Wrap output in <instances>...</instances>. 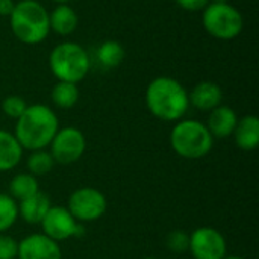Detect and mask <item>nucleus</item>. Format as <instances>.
<instances>
[{"instance_id": "obj_1", "label": "nucleus", "mask_w": 259, "mask_h": 259, "mask_svg": "<svg viewBox=\"0 0 259 259\" xmlns=\"http://www.w3.org/2000/svg\"><path fill=\"white\" fill-rule=\"evenodd\" d=\"M146 105L152 115L164 121L181 120L188 108L190 99L184 85L168 76L153 79L146 90Z\"/></svg>"}, {"instance_id": "obj_2", "label": "nucleus", "mask_w": 259, "mask_h": 259, "mask_svg": "<svg viewBox=\"0 0 259 259\" xmlns=\"http://www.w3.org/2000/svg\"><path fill=\"white\" fill-rule=\"evenodd\" d=\"M59 129L56 114L46 105H30L23 115L17 118L15 138L23 149L41 150L46 149Z\"/></svg>"}, {"instance_id": "obj_3", "label": "nucleus", "mask_w": 259, "mask_h": 259, "mask_svg": "<svg viewBox=\"0 0 259 259\" xmlns=\"http://www.w3.org/2000/svg\"><path fill=\"white\" fill-rule=\"evenodd\" d=\"M12 33L24 44H38L50 32L49 12L36 0H20L9 15Z\"/></svg>"}, {"instance_id": "obj_4", "label": "nucleus", "mask_w": 259, "mask_h": 259, "mask_svg": "<svg viewBox=\"0 0 259 259\" xmlns=\"http://www.w3.org/2000/svg\"><path fill=\"white\" fill-rule=\"evenodd\" d=\"M170 144L179 156L185 159H200L212 150L214 137L206 124L197 120H182L171 129Z\"/></svg>"}, {"instance_id": "obj_5", "label": "nucleus", "mask_w": 259, "mask_h": 259, "mask_svg": "<svg viewBox=\"0 0 259 259\" xmlns=\"http://www.w3.org/2000/svg\"><path fill=\"white\" fill-rule=\"evenodd\" d=\"M49 67L58 80L77 83L88 74L91 62L87 50L82 46L65 41L58 44L50 52Z\"/></svg>"}, {"instance_id": "obj_6", "label": "nucleus", "mask_w": 259, "mask_h": 259, "mask_svg": "<svg viewBox=\"0 0 259 259\" xmlns=\"http://www.w3.org/2000/svg\"><path fill=\"white\" fill-rule=\"evenodd\" d=\"M203 26L217 39L229 41L243 30V15L231 3H208L203 9Z\"/></svg>"}, {"instance_id": "obj_7", "label": "nucleus", "mask_w": 259, "mask_h": 259, "mask_svg": "<svg viewBox=\"0 0 259 259\" xmlns=\"http://www.w3.org/2000/svg\"><path fill=\"white\" fill-rule=\"evenodd\" d=\"M49 146L50 155L53 156L56 164L71 165L82 158L87 149V140L79 129L68 126L58 129Z\"/></svg>"}, {"instance_id": "obj_8", "label": "nucleus", "mask_w": 259, "mask_h": 259, "mask_svg": "<svg viewBox=\"0 0 259 259\" xmlns=\"http://www.w3.org/2000/svg\"><path fill=\"white\" fill-rule=\"evenodd\" d=\"M106 197L93 187H82L68 197L67 209L77 222H94L106 212Z\"/></svg>"}, {"instance_id": "obj_9", "label": "nucleus", "mask_w": 259, "mask_h": 259, "mask_svg": "<svg viewBox=\"0 0 259 259\" xmlns=\"http://www.w3.org/2000/svg\"><path fill=\"white\" fill-rule=\"evenodd\" d=\"M42 234L53 241H65L73 237L83 235V226L65 206H52L41 222Z\"/></svg>"}, {"instance_id": "obj_10", "label": "nucleus", "mask_w": 259, "mask_h": 259, "mask_svg": "<svg viewBox=\"0 0 259 259\" xmlns=\"http://www.w3.org/2000/svg\"><path fill=\"white\" fill-rule=\"evenodd\" d=\"M194 259H223L226 256V240L214 228H199L190 234V246Z\"/></svg>"}, {"instance_id": "obj_11", "label": "nucleus", "mask_w": 259, "mask_h": 259, "mask_svg": "<svg viewBox=\"0 0 259 259\" xmlns=\"http://www.w3.org/2000/svg\"><path fill=\"white\" fill-rule=\"evenodd\" d=\"M18 259H62L61 247L44 234H32L18 243Z\"/></svg>"}, {"instance_id": "obj_12", "label": "nucleus", "mask_w": 259, "mask_h": 259, "mask_svg": "<svg viewBox=\"0 0 259 259\" xmlns=\"http://www.w3.org/2000/svg\"><path fill=\"white\" fill-rule=\"evenodd\" d=\"M209 118L206 123L208 131L211 132V135L214 138H228L234 134L235 126L238 123V117L237 112L226 106V105H220L217 108H214L212 111H209Z\"/></svg>"}, {"instance_id": "obj_13", "label": "nucleus", "mask_w": 259, "mask_h": 259, "mask_svg": "<svg viewBox=\"0 0 259 259\" xmlns=\"http://www.w3.org/2000/svg\"><path fill=\"white\" fill-rule=\"evenodd\" d=\"M190 105L200 111H212L214 108L222 105L223 91L215 82H200L197 83L191 93H188Z\"/></svg>"}, {"instance_id": "obj_14", "label": "nucleus", "mask_w": 259, "mask_h": 259, "mask_svg": "<svg viewBox=\"0 0 259 259\" xmlns=\"http://www.w3.org/2000/svg\"><path fill=\"white\" fill-rule=\"evenodd\" d=\"M50 208V197L46 193L38 191L36 194L18 202V217H21L29 225H41Z\"/></svg>"}, {"instance_id": "obj_15", "label": "nucleus", "mask_w": 259, "mask_h": 259, "mask_svg": "<svg viewBox=\"0 0 259 259\" xmlns=\"http://www.w3.org/2000/svg\"><path fill=\"white\" fill-rule=\"evenodd\" d=\"M241 150H255L259 144V120L255 115H246L238 120L232 134Z\"/></svg>"}, {"instance_id": "obj_16", "label": "nucleus", "mask_w": 259, "mask_h": 259, "mask_svg": "<svg viewBox=\"0 0 259 259\" xmlns=\"http://www.w3.org/2000/svg\"><path fill=\"white\" fill-rule=\"evenodd\" d=\"M77 14L68 5H58L52 14H49V24L50 30L56 32L61 36L71 35L77 29Z\"/></svg>"}, {"instance_id": "obj_17", "label": "nucleus", "mask_w": 259, "mask_h": 259, "mask_svg": "<svg viewBox=\"0 0 259 259\" xmlns=\"http://www.w3.org/2000/svg\"><path fill=\"white\" fill-rule=\"evenodd\" d=\"M23 156V147L15 135L0 129V171H9L18 165Z\"/></svg>"}, {"instance_id": "obj_18", "label": "nucleus", "mask_w": 259, "mask_h": 259, "mask_svg": "<svg viewBox=\"0 0 259 259\" xmlns=\"http://www.w3.org/2000/svg\"><path fill=\"white\" fill-rule=\"evenodd\" d=\"M39 191L38 179L30 173H18L9 182V196L15 202H21Z\"/></svg>"}, {"instance_id": "obj_19", "label": "nucleus", "mask_w": 259, "mask_h": 259, "mask_svg": "<svg viewBox=\"0 0 259 259\" xmlns=\"http://www.w3.org/2000/svg\"><path fill=\"white\" fill-rule=\"evenodd\" d=\"M79 100V88L76 83L58 80L52 90V102L61 109L73 108Z\"/></svg>"}, {"instance_id": "obj_20", "label": "nucleus", "mask_w": 259, "mask_h": 259, "mask_svg": "<svg viewBox=\"0 0 259 259\" xmlns=\"http://www.w3.org/2000/svg\"><path fill=\"white\" fill-rule=\"evenodd\" d=\"M126 56L124 47L118 41H105L97 49V59L105 68H114L123 62Z\"/></svg>"}, {"instance_id": "obj_21", "label": "nucleus", "mask_w": 259, "mask_h": 259, "mask_svg": "<svg viewBox=\"0 0 259 259\" xmlns=\"http://www.w3.org/2000/svg\"><path fill=\"white\" fill-rule=\"evenodd\" d=\"M55 159L53 156L50 155V152L41 149V150H33L29 158H27V168H29V173L33 175L35 178H39V176H46L49 175L53 167H55Z\"/></svg>"}, {"instance_id": "obj_22", "label": "nucleus", "mask_w": 259, "mask_h": 259, "mask_svg": "<svg viewBox=\"0 0 259 259\" xmlns=\"http://www.w3.org/2000/svg\"><path fill=\"white\" fill-rule=\"evenodd\" d=\"M18 219V205L9 196L0 193V234L11 229Z\"/></svg>"}, {"instance_id": "obj_23", "label": "nucleus", "mask_w": 259, "mask_h": 259, "mask_svg": "<svg viewBox=\"0 0 259 259\" xmlns=\"http://www.w3.org/2000/svg\"><path fill=\"white\" fill-rule=\"evenodd\" d=\"M165 244L170 252L184 253L188 250V246H190V234H187L185 231H179V229L171 231L165 238Z\"/></svg>"}, {"instance_id": "obj_24", "label": "nucleus", "mask_w": 259, "mask_h": 259, "mask_svg": "<svg viewBox=\"0 0 259 259\" xmlns=\"http://www.w3.org/2000/svg\"><path fill=\"white\" fill-rule=\"evenodd\" d=\"M27 103L23 97L20 96H8L3 102H2V109L3 112L11 117V118H20L23 115V112L26 111Z\"/></svg>"}, {"instance_id": "obj_25", "label": "nucleus", "mask_w": 259, "mask_h": 259, "mask_svg": "<svg viewBox=\"0 0 259 259\" xmlns=\"http://www.w3.org/2000/svg\"><path fill=\"white\" fill-rule=\"evenodd\" d=\"M18 253V243L6 235L0 234V259H15Z\"/></svg>"}, {"instance_id": "obj_26", "label": "nucleus", "mask_w": 259, "mask_h": 259, "mask_svg": "<svg viewBox=\"0 0 259 259\" xmlns=\"http://www.w3.org/2000/svg\"><path fill=\"white\" fill-rule=\"evenodd\" d=\"M182 9L185 11H200V9H205L209 3V0H175Z\"/></svg>"}, {"instance_id": "obj_27", "label": "nucleus", "mask_w": 259, "mask_h": 259, "mask_svg": "<svg viewBox=\"0 0 259 259\" xmlns=\"http://www.w3.org/2000/svg\"><path fill=\"white\" fill-rule=\"evenodd\" d=\"M15 8L14 0H0V15L2 17H9Z\"/></svg>"}, {"instance_id": "obj_28", "label": "nucleus", "mask_w": 259, "mask_h": 259, "mask_svg": "<svg viewBox=\"0 0 259 259\" xmlns=\"http://www.w3.org/2000/svg\"><path fill=\"white\" fill-rule=\"evenodd\" d=\"M209 3H229V0H209Z\"/></svg>"}, {"instance_id": "obj_29", "label": "nucleus", "mask_w": 259, "mask_h": 259, "mask_svg": "<svg viewBox=\"0 0 259 259\" xmlns=\"http://www.w3.org/2000/svg\"><path fill=\"white\" fill-rule=\"evenodd\" d=\"M53 2H56V3H59V5H67L70 0H53Z\"/></svg>"}, {"instance_id": "obj_30", "label": "nucleus", "mask_w": 259, "mask_h": 259, "mask_svg": "<svg viewBox=\"0 0 259 259\" xmlns=\"http://www.w3.org/2000/svg\"><path fill=\"white\" fill-rule=\"evenodd\" d=\"M223 259H244V258H241V256H225Z\"/></svg>"}, {"instance_id": "obj_31", "label": "nucleus", "mask_w": 259, "mask_h": 259, "mask_svg": "<svg viewBox=\"0 0 259 259\" xmlns=\"http://www.w3.org/2000/svg\"><path fill=\"white\" fill-rule=\"evenodd\" d=\"M144 259H156V258H152V256H149V258H144Z\"/></svg>"}]
</instances>
